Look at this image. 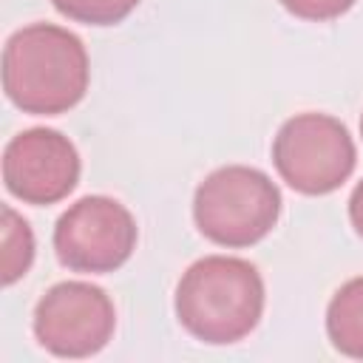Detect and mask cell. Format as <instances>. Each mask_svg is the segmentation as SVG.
Here are the masks:
<instances>
[{
	"label": "cell",
	"mask_w": 363,
	"mask_h": 363,
	"mask_svg": "<svg viewBox=\"0 0 363 363\" xmlns=\"http://www.w3.org/2000/svg\"><path fill=\"white\" fill-rule=\"evenodd\" d=\"M91 82L85 43L54 23L17 28L3 48V91L31 116H57L82 102Z\"/></svg>",
	"instance_id": "obj_1"
},
{
	"label": "cell",
	"mask_w": 363,
	"mask_h": 363,
	"mask_svg": "<svg viewBox=\"0 0 363 363\" xmlns=\"http://www.w3.org/2000/svg\"><path fill=\"white\" fill-rule=\"evenodd\" d=\"M264 278L255 264L235 255H204L176 284V318L201 343L244 340L264 315Z\"/></svg>",
	"instance_id": "obj_2"
},
{
	"label": "cell",
	"mask_w": 363,
	"mask_h": 363,
	"mask_svg": "<svg viewBox=\"0 0 363 363\" xmlns=\"http://www.w3.org/2000/svg\"><path fill=\"white\" fill-rule=\"evenodd\" d=\"M281 204V190L264 170L250 164H224L196 187L193 218L207 241L241 250L272 233Z\"/></svg>",
	"instance_id": "obj_3"
},
{
	"label": "cell",
	"mask_w": 363,
	"mask_h": 363,
	"mask_svg": "<svg viewBox=\"0 0 363 363\" xmlns=\"http://www.w3.org/2000/svg\"><path fill=\"white\" fill-rule=\"evenodd\" d=\"M272 164L278 176L303 196H326L337 190L357 164L349 128L318 111L286 119L272 142Z\"/></svg>",
	"instance_id": "obj_4"
},
{
	"label": "cell",
	"mask_w": 363,
	"mask_h": 363,
	"mask_svg": "<svg viewBox=\"0 0 363 363\" xmlns=\"http://www.w3.org/2000/svg\"><path fill=\"white\" fill-rule=\"evenodd\" d=\"M136 218L111 196H82L54 224V252L74 272H113L136 250Z\"/></svg>",
	"instance_id": "obj_5"
},
{
	"label": "cell",
	"mask_w": 363,
	"mask_h": 363,
	"mask_svg": "<svg viewBox=\"0 0 363 363\" xmlns=\"http://www.w3.org/2000/svg\"><path fill=\"white\" fill-rule=\"evenodd\" d=\"M34 337L57 357H91L116 329L111 295L88 281H60L34 306Z\"/></svg>",
	"instance_id": "obj_6"
},
{
	"label": "cell",
	"mask_w": 363,
	"mask_h": 363,
	"mask_svg": "<svg viewBox=\"0 0 363 363\" xmlns=\"http://www.w3.org/2000/svg\"><path fill=\"white\" fill-rule=\"evenodd\" d=\"M79 153L54 128H28L11 136L3 150L6 190L23 204H57L79 182Z\"/></svg>",
	"instance_id": "obj_7"
},
{
	"label": "cell",
	"mask_w": 363,
	"mask_h": 363,
	"mask_svg": "<svg viewBox=\"0 0 363 363\" xmlns=\"http://www.w3.org/2000/svg\"><path fill=\"white\" fill-rule=\"evenodd\" d=\"M326 335L332 346L354 360H363V275L346 281L326 306Z\"/></svg>",
	"instance_id": "obj_8"
},
{
	"label": "cell",
	"mask_w": 363,
	"mask_h": 363,
	"mask_svg": "<svg viewBox=\"0 0 363 363\" xmlns=\"http://www.w3.org/2000/svg\"><path fill=\"white\" fill-rule=\"evenodd\" d=\"M0 235H3V284L11 286L28 272L34 261V233L14 207L3 204Z\"/></svg>",
	"instance_id": "obj_9"
},
{
	"label": "cell",
	"mask_w": 363,
	"mask_h": 363,
	"mask_svg": "<svg viewBox=\"0 0 363 363\" xmlns=\"http://www.w3.org/2000/svg\"><path fill=\"white\" fill-rule=\"evenodd\" d=\"M51 3L62 17L85 26H116L139 6V0H51Z\"/></svg>",
	"instance_id": "obj_10"
},
{
	"label": "cell",
	"mask_w": 363,
	"mask_h": 363,
	"mask_svg": "<svg viewBox=\"0 0 363 363\" xmlns=\"http://www.w3.org/2000/svg\"><path fill=\"white\" fill-rule=\"evenodd\" d=\"M278 3L289 14H295L301 20H312V23L335 20L354 6V0H278Z\"/></svg>",
	"instance_id": "obj_11"
},
{
	"label": "cell",
	"mask_w": 363,
	"mask_h": 363,
	"mask_svg": "<svg viewBox=\"0 0 363 363\" xmlns=\"http://www.w3.org/2000/svg\"><path fill=\"white\" fill-rule=\"evenodd\" d=\"M349 221H352L354 233L363 238V182H357L349 196Z\"/></svg>",
	"instance_id": "obj_12"
},
{
	"label": "cell",
	"mask_w": 363,
	"mask_h": 363,
	"mask_svg": "<svg viewBox=\"0 0 363 363\" xmlns=\"http://www.w3.org/2000/svg\"><path fill=\"white\" fill-rule=\"evenodd\" d=\"M360 133H363V116H360Z\"/></svg>",
	"instance_id": "obj_13"
}]
</instances>
